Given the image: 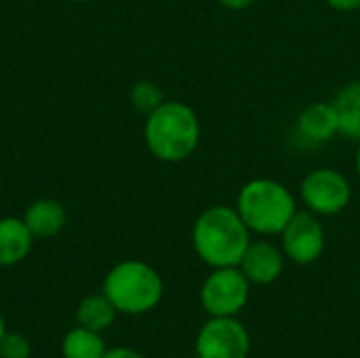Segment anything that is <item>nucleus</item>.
Wrapping results in <instances>:
<instances>
[{
  "instance_id": "f257e3e1",
  "label": "nucleus",
  "mask_w": 360,
  "mask_h": 358,
  "mask_svg": "<svg viewBox=\"0 0 360 358\" xmlns=\"http://www.w3.org/2000/svg\"><path fill=\"white\" fill-rule=\"evenodd\" d=\"M196 255L211 268L238 266L251 245V230L236 209L226 205L209 207L198 215L192 228Z\"/></svg>"
},
{
  "instance_id": "f03ea898",
  "label": "nucleus",
  "mask_w": 360,
  "mask_h": 358,
  "mask_svg": "<svg viewBox=\"0 0 360 358\" xmlns=\"http://www.w3.org/2000/svg\"><path fill=\"white\" fill-rule=\"evenodd\" d=\"M143 139L154 158L162 162H181L198 148L200 120L188 103L165 99L146 116Z\"/></svg>"
},
{
  "instance_id": "7ed1b4c3",
  "label": "nucleus",
  "mask_w": 360,
  "mask_h": 358,
  "mask_svg": "<svg viewBox=\"0 0 360 358\" xmlns=\"http://www.w3.org/2000/svg\"><path fill=\"white\" fill-rule=\"evenodd\" d=\"M236 211L251 232L257 234H281L285 226L297 213L291 190L268 177L247 181L236 198Z\"/></svg>"
},
{
  "instance_id": "20e7f679",
  "label": "nucleus",
  "mask_w": 360,
  "mask_h": 358,
  "mask_svg": "<svg viewBox=\"0 0 360 358\" xmlns=\"http://www.w3.org/2000/svg\"><path fill=\"white\" fill-rule=\"evenodd\" d=\"M103 295L120 314H146L154 310L165 293L160 274L146 262L124 260L110 268L101 287Z\"/></svg>"
},
{
  "instance_id": "39448f33",
  "label": "nucleus",
  "mask_w": 360,
  "mask_h": 358,
  "mask_svg": "<svg viewBox=\"0 0 360 358\" xmlns=\"http://www.w3.org/2000/svg\"><path fill=\"white\" fill-rule=\"evenodd\" d=\"M251 283L238 266L213 268L200 289V304L211 317H236L249 302Z\"/></svg>"
},
{
  "instance_id": "423d86ee",
  "label": "nucleus",
  "mask_w": 360,
  "mask_h": 358,
  "mask_svg": "<svg viewBox=\"0 0 360 358\" xmlns=\"http://www.w3.org/2000/svg\"><path fill=\"white\" fill-rule=\"evenodd\" d=\"M251 338L236 317H211L196 338L198 358H247Z\"/></svg>"
},
{
  "instance_id": "0eeeda50",
  "label": "nucleus",
  "mask_w": 360,
  "mask_h": 358,
  "mask_svg": "<svg viewBox=\"0 0 360 358\" xmlns=\"http://www.w3.org/2000/svg\"><path fill=\"white\" fill-rule=\"evenodd\" d=\"M302 198L314 215H338L352 198L350 181L335 169H314L302 181Z\"/></svg>"
},
{
  "instance_id": "6e6552de",
  "label": "nucleus",
  "mask_w": 360,
  "mask_h": 358,
  "mask_svg": "<svg viewBox=\"0 0 360 358\" xmlns=\"http://www.w3.org/2000/svg\"><path fill=\"white\" fill-rule=\"evenodd\" d=\"M281 234H283L285 255L300 266L314 264L325 251V243H327L325 228L314 213L297 211Z\"/></svg>"
},
{
  "instance_id": "1a4fd4ad",
  "label": "nucleus",
  "mask_w": 360,
  "mask_h": 358,
  "mask_svg": "<svg viewBox=\"0 0 360 358\" xmlns=\"http://www.w3.org/2000/svg\"><path fill=\"white\" fill-rule=\"evenodd\" d=\"M238 268L249 279V283L272 285L283 274L285 257H283V251L276 249V245L268 241H257L247 247Z\"/></svg>"
},
{
  "instance_id": "9d476101",
  "label": "nucleus",
  "mask_w": 360,
  "mask_h": 358,
  "mask_svg": "<svg viewBox=\"0 0 360 358\" xmlns=\"http://www.w3.org/2000/svg\"><path fill=\"white\" fill-rule=\"evenodd\" d=\"M34 245V234L23 217H0V268H11L23 262Z\"/></svg>"
},
{
  "instance_id": "9b49d317",
  "label": "nucleus",
  "mask_w": 360,
  "mask_h": 358,
  "mask_svg": "<svg viewBox=\"0 0 360 358\" xmlns=\"http://www.w3.org/2000/svg\"><path fill=\"white\" fill-rule=\"evenodd\" d=\"M23 222L30 228V232L34 234V238H53L65 228L68 213L59 200L38 198L25 209Z\"/></svg>"
},
{
  "instance_id": "f8f14e48",
  "label": "nucleus",
  "mask_w": 360,
  "mask_h": 358,
  "mask_svg": "<svg viewBox=\"0 0 360 358\" xmlns=\"http://www.w3.org/2000/svg\"><path fill=\"white\" fill-rule=\"evenodd\" d=\"M297 131L302 137L314 143L333 139L340 133V120L331 103H312L297 118Z\"/></svg>"
},
{
  "instance_id": "ddd939ff",
  "label": "nucleus",
  "mask_w": 360,
  "mask_h": 358,
  "mask_svg": "<svg viewBox=\"0 0 360 358\" xmlns=\"http://www.w3.org/2000/svg\"><path fill=\"white\" fill-rule=\"evenodd\" d=\"M116 317H118V310L103 295V291L86 295L76 308V325L91 329V331H97V333L108 331L114 325Z\"/></svg>"
},
{
  "instance_id": "4468645a",
  "label": "nucleus",
  "mask_w": 360,
  "mask_h": 358,
  "mask_svg": "<svg viewBox=\"0 0 360 358\" xmlns=\"http://www.w3.org/2000/svg\"><path fill=\"white\" fill-rule=\"evenodd\" d=\"M331 106L340 120V133L348 139L360 141V80L346 84L335 95Z\"/></svg>"
},
{
  "instance_id": "2eb2a0df",
  "label": "nucleus",
  "mask_w": 360,
  "mask_h": 358,
  "mask_svg": "<svg viewBox=\"0 0 360 358\" xmlns=\"http://www.w3.org/2000/svg\"><path fill=\"white\" fill-rule=\"evenodd\" d=\"M108 352L101 333L84 329L76 325L61 340V357L63 358H103Z\"/></svg>"
},
{
  "instance_id": "dca6fc26",
  "label": "nucleus",
  "mask_w": 360,
  "mask_h": 358,
  "mask_svg": "<svg viewBox=\"0 0 360 358\" xmlns=\"http://www.w3.org/2000/svg\"><path fill=\"white\" fill-rule=\"evenodd\" d=\"M162 101H165V93L152 80H139L131 89V103L135 106V110H139L146 116L154 112Z\"/></svg>"
},
{
  "instance_id": "f3484780",
  "label": "nucleus",
  "mask_w": 360,
  "mask_h": 358,
  "mask_svg": "<svg viewBox=\"0 0 360 358\" xmlns=\"http://www.w3.org/2000/svg\"><path fill=\"white\" fill-rule=\"evenodd\" d=\"M32 357V344L23 333L8 331L0 340V358H30Z\"/></svg>"
},
{
  "instance_id": "a211bd4d",
  "label": "nucleus",
  "mask_w": 360,
  "mask_h": 358,
  "mask_svg": "<svg viewBox=\"0 0 360 358\" xmlns=\"http://www.w3.org/2000/svg\"><path fill=\"white\" fill-rule=\"evenodd\" d=\"M327 4L335 11H342V13H350V11H359L360 0H327Z\"/></svg>"
},
{
  "instance_id": "6ab92c4d",
  "label": "nucleus",
  "mask_w": 360,
  "mask_h": 358,
  "mask_svg": "<svg viewBox=\"0 0 360 358\" xmlns=\"http://www.w3.org/2000/svg\"><path fill=\"white\" fill-rule=\"evenodd\" d=\"M103 358H146L143 354H139V352H135L133 348H124V346H120V348H110Z\"/></svg>"
},
{
  "instance_id": "aec40b11",
  "label": "nucleus",
  "mask_w": 360,
  "mask_h": 358,
  "mask_svg": "<svg viewBox=\"0 0 360 358\" xmlns=\"http://www.w3.org/2000/svg\"><path fill=\"white\" fill-rule=\"evenodd\" d=\"M219 4H224L226 8H232V11H243L247 6H251L255 0H217Z\"/></svg>"
},
{
  "instance_id": "412c9836",
  "label": "nucleus",
  "mask_w": 360,
  "mask_h": 358,
  "mask_svg": "<svg viewBox=\"0 0 360 358\" xmlns=\"http://www.w3.org/2000/svg\"><path fill=\"white\" fill-rule=\"evenodd\" d=\"M4 333H6V323H4V319H2V314H0V340H2Z\"/></svg>"
},
{
  "instance_id": "4be33fe9",
  "label": "nucleus",
  "mask_w": 360,
  "mask_h": 358,
  "mask_svg": "<svg viewBox=\"0 0 360 358\" xmlns=\"http://www.w3.org/2000/svg\"><path fill=\"white\" fill-rule=\"evenodd\" d=\"M356 171H359V175H360V141H359V150H356Z\"/></svg>"
},
{
  "instance_id": "5701e85b",
  "label": "nucleus",
  "mask_w": 360,
  "mask_h": 358,
  "mask_svg": "<svg viewBox=\"0 0 360 358\" xmlns=\"http://www.w3.org/2000/svg\"><path fill=\"white\" fill-rule=\"evenodd\" d=\"M72 2H89V0H72Z\"/></svg>"
},
{
  "instance_id": "b1692460",
  "label": "nucleus",
  "mask_w": 360,
  "mask_h": 358,
  "mask_svg": "<svg viewBox=\"0 0 360 358\" xmlns=\"http://www.w3.org/2000/svg\"><path fill=\"white\" fill-rule=\"evenodd\" d=\"M184 358H198V357H196V354H194V357H184Z\"/></svg>"
}]
</instances>
